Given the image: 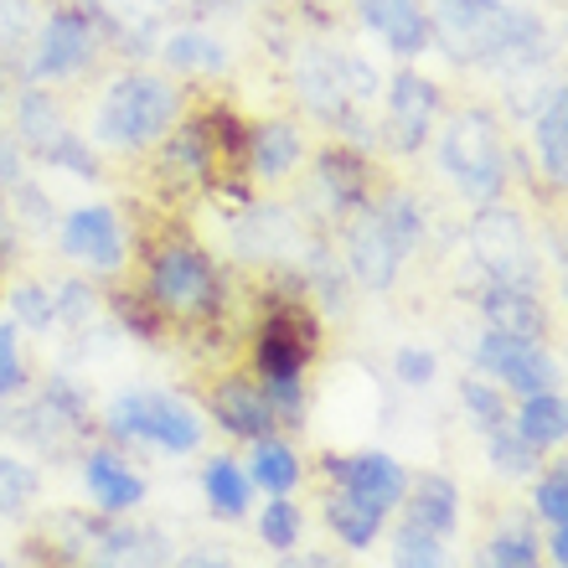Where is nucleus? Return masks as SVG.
<instances>
[{
	"label": "nucleus",
	"instance_id": "obj_31",
	"mask_svg": "<svg viewBox=\"0 0 568 568\" xmlns=\"http://www.w3.org/2000/svg\"><path fill=\"white\" fill-rule=\"evenodd\" d=\"M532 507H538L542 523H554V527L568 523V476H564V470H558V476H542V480H538V491H532Z\"/></svg>",
	"mask_w": 568,
	"mask_h": 568
},
{
	"label": "nucleus",
	"instance_id": "obj_16",
	"mask_svg": "<svg viewBox=\"0 0 568 568\" xmlns=\"http://www.w3.org/2000/svg\"><path fill=\"white\" fill-rule=\"evenodd\" d=\"M357 6H362V21H367L398 58H414V52L429 42V21H424L419 0H357Z\"/></svg>",
	"mask_w": 568,
	"mask_h": 568
},
{
	"label": "nucleus",
	"instance_id": "obj_23",
	"mask_svg": "<svg viewBox=\"0 0 568 568\" xmlns=\"http://www.w3.org/2000/svg\"><path fill=\"white\" fill-rule=\"evenodd\" d=\"M393 568H449L445 542L434 538V532H424V527L404 523L398 538H393Z\"/></svg>",
	"mask_w": 568,
	"mask_h": 568
},
{
	"label": "nucleus",
	"instance_id": "obj_11",
	"mask_svg": "<svg viewBox=\"0 0 568 568\" xmlns=\"http://www.w3.org/2000/svg\"><path fill=\"white\" fill-rule=\"evenodd\" d=\"M331 476H342L346 491L367 496L373 507H398L408 491V476L398 470V460L393 455H383V449H362V455H352V460H326Z\"/></svg>",
	"mask_w": 568,
	"mask_h": 568
},
{
	"label": "nucleus",
	"instance_id": "obj_4",
	"mask_svg": "<svg viewBox=\"0 0 568 568\" xmlns=\"http://www.w3.org/2000/svg\"><path fill=\"white\" fill-rule=\"evenodd\" d=\"M109 429L120 439H150L171 455L202 445V414L176 393H124L109 404Z\"/></svg>",
	"mask_w": 568,
	"mask_h": 568
},
{
	"label": "nucleus",
	"instance_id": "obj_2",
	"mask_svg": "<svg viewBox=\"0 0 568 568\" xmlns=\"http://www.w3.org/2000/svg\"><path fill=\"white\" fill-rule=\"evenodd\" d=\"M424 223H419V207L408 196H388L377 212H367L352 239H346V258H352V274H357L367 290H388L404 254L419 243Z\"/></svg>",
	"mask_w": 568,
	"mask_h": 568
},
{
	"label": "nucleus",
	"instance_id": "obj_37",
	"mask_svg": "<svg viewBox=\"0 0 568 568\" xmlns=\"http://www.w3.org/2000/svg\"><path fill=\"white\" fill-rule=\"evenodd\" d=\"M176 568H227L223 558H212V554H192V558H181Z\"/></svg>",
	"mask_w": 568,
	"mask_h": 568
},
{
	"label": "nucleus",
	"instance_id": "obj_36",
	"mask_svg": "<svg viewBox=\"0 0 568 568\" xmlns=\"http://www.w3.org/2000/svg\"><path fill=\"white\" fill-rule=\"evenodd\" d=\"M548 548H554L558 568H568V523H564V527H558V532H554V542H548Z\"/></svg>",
	"mask_w": 568,
	"mask_h": 568
},
{
	"label": "nucleus",
	"instance_id": "obj_9",
	"mask_svg": "<svg viewBox=\"0 0 568 568\" xmlns=\"http://www.w3.org/2000/svg\"><path fill=\"white\" fill-rule=\"evenodd\" d=\"M62 248L68 258L89 264L99 274H114L124 264V233H120V217L109 207H78L62 227Z\"/></svg>",
	"mask_w": 568,
	"mask_h": 568
},
{
	"label": "nucleus",
	"instance_id": "obj_6",
	"mask_svg": "<svg viewBox=\"0 0 568 568\" xmlns=\"http://www.w3.org/2000/svg\"><path fill=\"white\" fill-rule=\"evenodd\" d=\"M476 362L501 383V388L523 393V398H538V393L558 388V362L542 352V342H517V336L486 331L476 346Z\"/></svg>",
	"mask_w": 568,
	"mask_h": 568
},
{
	"label": "nucleus",
	"instance_id": "obj_20",
	"mask_svg": "<svg viewBox=\"0 0 568 568\" xmlns=\"http://www.w3.org/2000/svg\"><path fill=\"white\" fill-rule=\"evenodd\" d=\"M517 434L538 449L564 445L568 439V398L564 393H538V398H527L523 414H517Z\"/></svg>",
	"mask_w": 568,
	"mask_h": 568
},
{
	"label": "nucleus",
	"instance_id": "obj_27",
	"mask_svg": "<svg viewBox=\"0 0 568 568\" xmlns=\"http://www.w3.org/2000/svg\"><path fill=\"white\" fill-rule=\"evenodd\" d=\"M21 130H27L31 145H42V155H52V150L68 140V130H62V120H58V109L47 104L42 93H31V99H27V109H21Z\"/></svg>",
	"mask_w": 568,
	"mask_h": 568
},
{
	"label": "nucleus",
	"instance_id": "obj_32",
	"mask_svg": "<svg viewBox=\"0 0 568 568\" xmlns=\"http://www.w3.org/2000/svg\"><path fill=\"white\" fill-rule=\"evenodd\" d=\"M21 383H27V367H21V352H16V326L0 321V398L21 393Z\"/></svg>",
	"mask_w": 568,
	"mask_h": 568
},
{
	"label": "nucleus",
	"instance_id": "obj_3",
	"mask_svg": "<svg viewBox=\"0 0 568 568\" xmlns=\"http://www.w3.org/2000/svg\"><path fill=\"white\" fill-rule=\"evenodd\" d=\"M223 300V284L217 270L207 264L202 248L192 243H165L155 264H150V305L161 315H176V321H202V315L217 311Z\"/></svg>",
	"mask_w": 568,
	"mask_h": 568
},
{
	"label": "nucleus",
	"instance_id": "obj_19",
	"mask_svg": "<svg viewBox=\"0 0 568 568\" xmlns=\"http://www.w3.org/2000/svg\"><path fill=\"white\" fill-rule=\"evenodd\" d=\"M202 491H207V507L223 511V517H243L248 511V496H254V480L239 460L227 455H212L207 470H202Z\"/></svg>",
	"mask_w": 568,
	"mask_h": 568
},
{
	"label": "nucleus",
	"instance_id": "obj_39",
	"mask_svg": "<svg viewBox=\"0 0 568 568\" xmlns=\"http://www.w3.org/2000/svg\"><path fill=\"white\" fill-rule=\"evenodd\" d=\"M0 568H6V564H0Z\"/></svg>",
	"mask_w": 568,
	"mask_h": 568
},
{
	"label": "nucleus",
	"instance_id": "obj_5",
	"mask_svg": "<svg viewBox=\"0 0 568 568\" xmlns=\"http://www.w3.org/2000/svg\"><path fill=\"white\" fill-rule=\"evenodd\" d=\"M445 171L455 176L465 196L491 202L501 192V140H496V120L486 109H465L445 130Z\"/></svg>",
	"mask_w": 568,
	"mask_h": 568
},
{
	"label": "nucleus",
	"instance_id": "obj_15",
	"mask_svg": "<svg viewBox=\"0 0 568 568\" xmlns=\"http://www.w3.org/2000/svg\"><path fill=\"white\" fill-rule=\"evenodd\" d=\"M83 486H89V496L104 511H135L140 501H145V480H140L120 455H109V449H89V460H83Z\"/></svg>",
	"mask_w": 568,
	"mask_h": 568
},
{
	"label": "nucleus",
	"instance_id": "obj_24",
	"mask_svg": "<svg viewBox=\"0 0 568 568\" xmlns=\"http://www.w3.org/2000/svg\"><path fill=\"white\" fill-rule=\"evenodd\" d=\"M89 568H161V554H155L145 538H124V532H109V538L99 542V554H93Z\"/></svg>",
	"mask_w": 568,
	"mask_h": 568
},
{
	"label": "nucleus",
	"instance_id": "obj_34",
	"mask_svg": "<svg viewBox=\"0 0 568 568\" xmlns=\"http://www.w3.org/2000/svg\"><path fill=\"white\" fill-rule=\"evenodd\" d=\"M393 367H398V377H404L408 388H424V383H434V367H439V362H434V352H419V346H404Z\"/></svg>",
	"mask_w": 568,
	"mask_h": 568
},
{
	"label": "nucleus",
	"instance_id": "obj_29",
	"mask_svg": "<svg viewBox=\"0 0 568 568\" xmlns=\"http://www.w3.org/2000/svg\"><path fill=\"white\" fill-rule=\"evenodd\" d=\"M460 404L476 414L480 429H507V404H501V388H491V383L465 377V383H460Z\"/></svg>",
	"mask_w": 568,
	"mask_h": 568
},
{
	"label": "nucleus",
	"instance_id": "obj_7",
	"mask_svg": "<svg viewBox=\"0 0 568 568\" xmlns=\"http://www.w3.org/2000/svg\"><path fill=\"white\" fill-rule=\"evenodd\" d=\"M470 248L486 270L496 274V284H532V254H527V233L523 217L507 207H486L470 223Z\"/></svg>",
	"mask_w": 568,
	"mask_h": 568
},
{
	"label": "nucleus",
	"instance_id": "obj_28",
	"mask_svg": "<svg viewBox=\"0 0 568 568\" xmlns=\"http://www.w3.org/2000/svg\"><path fill=\"white\" fill-rule=\"evenodd\" d=\"M258 538L270 542L274 554H290V548H295L300 542V507L295 501H270V507L258 511Z\"/></svg>",
	"mask_w": 568,
	"mask_h": 568
},
{
	"label": "nucleus",
	"instance_id": "obj_35",
	"mask_svg": "<svg viewBox=\"0 0 568 568\" xmlns=\"http://www.w3.org/2000/svg\"><path fill=\"white\" fill-rule=\"evenodd\" d=\"M280 568H336V564L321 558V554H295V548H290V554L280 558Z\"/></svg>",
	"mask_w": 568,
	"mask_h": 568
},
{
	"label": "nucleus",
	"instance_id": "obj_1",
	"mask_svg": "<svg viewBox=\"0 0 568 568\" xmlns=\"http://www.w3.org/2000/svg\"><path fill=\"white\" fill-rule=\"evenodd\" d=\"M176 124V89L165 78L130 73L114 78L93 109V140L114 150H140Z\"/></svg>",
	"mask_w": 568,
	"mask_h": 568
},
{
	"label": "nucleus",
	"instance_id": "obj_26",
	"mask_svg": "<svg viewBox=\"0 0 568 568\" xmlns=\"http://www.w3.org/2000/svg\"><path fill=\"white\" fill-rule=\"evenodd\" d=\"M165 62L171 68H223V47L202 31H176V37H165Z\"/></svg>",
	"mask_w": 568,
	"mask_h": 568
},
{
	"label": "nucleus",
	"instance_id": "obj_33",
	"mask_svg": "<svg viewBox=\"0 0 568 568\" xmlns=\"http://www.w3.org/2000/svg\"><path fill=\"white\" fill-rule=\"evenodd\" d=\"M11 305H16V315H21L27 326H52V315H58V305H52V300H47V290H37V284L16 290Z\"/></svg>",
	"mask_w": 568,
	"mask_h": 568
},
{
	"label": "nucleus",
	"instance_id": "obj_12",
	"mask_svg": "<svg viewBox=\"0 0 568 568\" xmlns=\"http://www.w3.org/2000/svg\"><path fill=\"white\" fill-rule=\"evenodd\" d=\"M93 52V31L83 16L62 11L47 21L42 42H37V58H31V78H62V73H78Z\"/></svg>",
	"mask_w": 568,
	"mask_h": 568
},
{
	"label": "nucleus",
	"instance_id": "obj_38",
	"mask_svg": "<svg viewBox=\"0 0 568 568\" xmlns=\"http://www.w3.org/2000/svg\"><path fill=\"white\" fill-rule=\"evenodd\" d=\"M564 476H568V465H564Z\"/></svg>",
	"mask_w": 568,
	"mask_h": 568
},
{
	"label": "nucleus",
	"instance_id": "obj_14",
	"mask_svg": "<svg viewBox=\"0 0 568 568\" xmlns=\"http://www.w3.org/2000/svg\"><path fill=\"white\" fill-rule=\"evenodd\" d=\"M408 523L424 527V532H434V538H449L455 527H460V491H455V480L449 476H434V470H424L419 480H408Z\"/></svg>",
	"mask_w": 568,
	"mask_h": 568
},
{
	"label": "nucleus",
	"instance_id": "obj_25",
	"mask_svg": "<svg viewBox=\"0 0 568 568\" xmlns=\"http://www.w3.org/2000/svg\"><path fill=\"white\" fill-rule=\"evenodd\" d=\"M480 568H538V542L527 527H501L486 548V564Z\"/></svg>",
	"mask_w": 568,
	"mask_h": 568
},
{
	"label": "nucleus",
	"instance_id": "obj_10",
	"mask_svg": "<svg viewBox=\"0 0 568 568\" xmlns=\"http://www.w3.org/2000/svg\"><path fill=\"white\" fill-rule=\"evenodd\" d=\"M207 408H212V419L223 424L227 434H239V439H264V434L280 424L270 398H264V388H254L248 377H223V383L212 388Z\"/></svg>",
	"mask_w": 568,
	"mask_h": 568
},
{
	"label": "nucleus",
	"instance_id": "obj_8",
	"mask_svg": "<svg viewBox=\"0 0 568 568\" xmlns=\"http://www.w3.org/2000/svg\"><path fill=\"white\" fill-rule=\"evenodd\" d=\"M311 352H315V331H311V321H305V315H295V311L270 315V321H264V331H258V346H254L258 377H264V383L300 377Z\"/></svg>",
	"mask_w": 568,
	"mask_h": 568
},
{
	"label": "nucleus",
	"instance_id": "obj_22",
	"mask_svg": "<svg viewBox=\"0 0 568 568\" xmlns=\"http://www.w3.org/2000/svg\"><path fill=\"white\" fill-rule=\"evenodd\" d=\"M248 155H254L258 176H284V171H295L300 161V135L290 130V124H264L254 140H248Z\"/></svg>",
	"mask_w": 568,
	"mask_h": 568
},
{
	"label": "nucleus",
	"instance_id": "obj_13",
	"mask_svg": "<svg viewBox=\"0 0 568 568\" xmlns=\"http://www.w3.org/2000/svg\"><path fill=\"white\" fill-rule=\"evenodd\" d=\"M480 315H486V326L501 331V336H517V342H542L548 336V311H542L532 290L523 284H491L486 295H480Z\"/></svg>",
	"mask_w": 568,
	"mask_h": 568
},
{
	"label": "nucleus",
	"instance_id": "obj_21",
	"mask_svg": "<svg viewBox=\"0 0 568 568\" xmlns=\"http://www.w3.org/2000/svg\"><path fill=\"white\" fill-rule=\"evenodd\" d=\"M248 480L254 486H264V491L274 496H290L300 486V460H295V449L284 445V439H254V465H248Z\"/></svg>",
	"mask_w": 568,
	"mask_h": 568
},
{
	"label": "nucleus",
	"instance_id": "obj_17",
	"mask_svg": "<svg viewBox=\"0 0 568 568\" xmlns=\"http://www.w3.org/2000/svg\"><path fill=\"white\" fill-rule=\"evenodd\" d=\"M434 83L429 78H414V73H404V78H393V89H388V130H393V140L398 145H419L424 140V130H429V120H434Z\"/></svg>",
	"mask_w": 568,
	"mask_h": 568
},
{
	"label": "nucleus",
	"instance_id": "obj_18",
	"mask_svg": "<svg viewBox=\"0 0 568 568\" xmlns=\"http://www.w3.org/2000/svg\"><path fill=\"white\" fill-rule=\"evenodd\" d=\"M383 517H388V511L373 507L367 496L346 491V486L326 496V523L336 527V538H342L346 548H373L377 532H383Z\"/></svg>",
	"mask_w": 568,
	"mask_h": 568
},
{
	"label": "nucleus",
	"instance_id": "obj_30",
	"mask_svg": "<svg viewBox=\"0 0 568 568\" xmlns=\"http://www.w3.org/2000/svg\"><path fill=\"white\" fill-rule=\"evenodd\" d=\"M491 465L501 470V476H532V465H538V445H527L523 434L491 429Z\"/></svg>",
	"mask_w": 568,
	"mask_h": 568
}]
</instances>
